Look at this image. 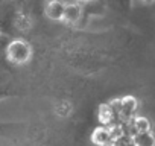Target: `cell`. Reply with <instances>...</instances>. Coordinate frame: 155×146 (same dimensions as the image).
Returning a JSON list of instances; mask_svg holds the SVG:
<instances>
[{
    "label": "cell",
    "mask_w": 155,
    "mask_h": 146,
    "mask_svg": "<svg viewBox=\"0 0 155 146\" xmlns=\"http://www.w3.org/2000/svg\"><path fill=\"white\" fill-rule=\"evenodd\" d=\"M131 132H144V131H150V122L149 119L146 117H141V116H135L131 122Z\"/></svg>",
    "instance_id": "cell-7"
},
{
    "label": "cell",
    "mask_w": 155,
    "mask_h": 146,
    "mask_svg": "<svg viewBox=\"0 0 155 146\" xmlns=\"http://www.w3.org/2000/svg\"><path fill=\"white\" fill-rule=\"evenodd\" d=\"M132 146H155V134L150 131L131 134Z\"/></svg>",
    "instance_id": "cell-6"
},
{
    "label": "cell",
    "mask_w": 155,
    "mask_h": 146,
    "mask_svg": "<svg viewBox=\"0 0 155 146\" xmlns=\"http://www.w3.org/2000/svg\"><path fill=\"white\" fill-rule=\"evenodd\" d=\"M15 26H17V29H20V31H28V29H31V26H32V18H31V15L20 12V14L15 17Z\"/></svg>",
    "instance_id": "cell-8"
},
{
    "label": "cell",
    "mask_w": 155,
    "mask_h": 146,
    "mask_svg": "<svg viewBox=\"0 0 155 146\" xmlns=\"http://www.w3.org/2000/svg\"><path fill=\"white\" fill-rule=\"evenodd\" d=\"M81 15H82V9L78 3H65V9H64L61 22L67 25H76L81 20Z\"/></svg>",
    "instance_id": "cell-4"
},
{
    "label": "cell",
    "mask_w": 155,
    "mask_h": 146,
    "mask_svg": "<svg viewBox=\"0 0 155 146\" xmlns=\"http://www.w3.org/2000/svg\"><path fill=\"white\" fill-rule=\"evenodd\" d=\"M114 140H116V135L111 125H102L96 128L91 134V141L97 146H111Z\"/></svg>",
    "instance_id": "cell-3"
},
{
    "label": "cell",
    "mask_w": 155,
    "mask_h": 146,
    "mask_svg": "<svg viewBox=\"0 0 155 146\" xmlns=\"http://www.w3.org/2000/svg\"><path fill=\"white\" fill-rule=\"evenodd\" d=\"M65 9V3L61 0H49L46 3L44 12L50 20H62V14Z\"/></svg>",
    "instance_id": "cell-5"
},
{
    "label": "cell",
    "mask_w": 155,
    "mask_h": 146,
    "mask_svg": "<svg viewBox=\"0 0 155 146\" xmlns=\"http://www.w3.org/2000/svg\"><path fill=\"white\" fill-rule=\"evenodd\" d=\"M141 2H143V3H153L155 0H141Z\"/></svg>",
    "instance_id": "cell-10"
},
{
    "label": "cell",
    "mask_w": 155,
    "mask_h": 146,
    "mask_svg": "<svg viewBox=\"0 0 155 146\" xmlns=\"http://www.w3.org/2000/svg\"><path fill=\"white\" fill-rule=\"evenodd\" d=\"M81 2H93V0H81Z\"/></svg>",
    "instance_id": "cell-11"
},
{
    "label": "cell",
    "mask_w": 155,
    "mask_h": 146,
    "mask_svg": "<svg viewBox=\"0 0 155 146\" xmlns=\"http://www.w3.org/2000/svg\"><path fill=\"white\" fill-rule=\"evenodd\" d=\"M55 113H56L58 116H61V117L68 116V114L71 113V105H70V102H67V101L58 102V105L55 107Z\"/></svg>",
    "instance_id": "cell-9"
},
{
    "label": "cell",
    "mask_w": 155,
    "mask_h": 146,
    "mask_svg": "<svg viewBox=\"0 0 155 146\" xmlns=\"http://www.w3.org/2000/svg\"><path fill=\"white\" fill-rule=\"evenodd\" d=\"M117 114V119L123 120V122H131L134 117H135V113H137V107H138V102L135 98L132 96H125V98H120V99H116L113 102H110Z\"/></svg>",
    "instance_id": "cell-1"
},
{
    "label": "cell",
    "mask_w": 155,
    "mask_h": 146,
    "mask_svg": "<svg viewBox=\"0 0 155 146\" xmlns=\"http://www.w3.org/2000/svg\"><path fill=\"white\" fill-rule=\"evenodd\" d=\"M8 59L14 64H25L31 59L32 49L25 40H14L6 47Z\"/></svg>",
    "instance_id": "cell-2"
}]
</instances>
